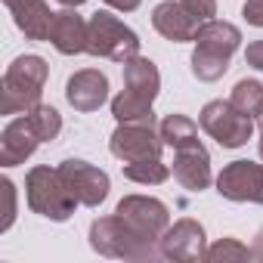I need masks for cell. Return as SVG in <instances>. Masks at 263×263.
Masks as SVG:
<instances>
[{"label": "cell", "mask_w": 263, "mask_h": 263, "mask_svg": "<svg viewBox=\"0 0 263 263\" xmlns=\"http://www.w3.org/2000/svg\"><path fill=\"white\" fill-rule=\"evenodd\" d=\"M241 34L229 22H204L195 34L192 53V74L201 81H217L229 68V56L235 53Z\"/></svg>", "instance_id": "1"}, {"label": "cell", "mask_w": 263, "mask_h": 263, "mask_svg": "<svg viewBox=\"0 0 263 263\" xmlns=\"http://www.w3.org/2000/svg\"><path fill=\"white\" fill-rule=\"evenodd\" d=\"M28 201L34 211H41L44 217L53 220H65L71 214V208L78 204V195L71 192L68 180L62 177V171H50V167H37L28 177Z\"/></svg>", "instance_id": "2"}, {"label": "cell", "mask_w": 263, "mask_h": 263, "mask_svg": "<svg viewBox=\"0 0 263 263\" xmlns=\"http://www.w3.org/2000/svg\"><path fill=\"white\" fill-rule=\"evenodd\" d=\"M87 50L96 53V56H108V59L127 62V59L137 56L140 41H137V34L130 28H124L115 16L96 13L90 19V25H87Z\"/></svg>", "instance_id": "3"}, {"label": "cell", "mask_w": 263, "mask_h": 263, "mask_svg": "<svg viewBox=\"0 0 263 263\" xmlns=\"http://www.w3.org/2000/svg\"><path fill=\"white\" fill-rule=\"evenodd\" d=\"M47 81V65L37 56H22L7 71V90H4V111L13 115L16 108H28L41 99V87Z\"/></svg>", "instance_id": "4"}, {"label": "cell", "mask_w": 263, "mask_h": 263, "mask_svg": "<svg viewBox=\"0 0 263 263\" xmlns=\"http://www.w3.org/2000/svg\"><path fill=\"white\" fill-rule=\"evenodd\" d=\"M201 127L226 149H238L251 137V118L232 102H208L201 111Z\"/></svg>", "instance_id": "5"}, {"label": "cell", "mask_w": 263, "mask_h": 263, "mask_svg": "<svg viewBox=\"0 0 263 263\" xmlns=\"http://www.w3.org/2000/svg\"><path fill=\"white\" fill-rule=\"evenodd\" d=\"M118 217L127 223L130 232H137L140 238H155L164 226H167V208L155 198H140V195H130L118 204Z\"/></svg>", "instance_id": "6"}, {"label": "cell", "mask_w": 263, "mask_h": 263, "mask_svg": "<svg viewBox=\"0 0 263 263\" xmlns=\"http://www.w3.org/2000/svg\"><path fill=\"white\" fill-rule=\"evenodd\" d=\"M220 195L232 198V201H260L263 204V167L251 164V161H232L220 180Z\"/></svg>", "instance_id": "7"}, {"label": "cell", "mask_w": 263, "mask_h": 263, "mask_svg": "<svg viewBox=\"0 0 263 263\" xmlns=\"http://www.w3.org/2000/svg\"><path fill=\"white\" fill-rule=\"evenodd\" d=\"M59 171L68 180V186H71V192L78 195L81 204H99L108 195V177L99 167H93L87 161H65Z\"/></svg>", "instance_id": "8"}, {"label": "cell", "mask_w": 263, "mask_h": 263, "mask_svg": "<svg viewBox=\"0 0 263 263\" xmlns=\"http://www.w3.org/2000/svg\"><path fill=\"white\" fill-rule=\"evenodd\" d=\"M111 152L124 161H143V158H158L161 143L152 137V127L143 124H124L111 137Z\"/></svg>", "instance_id": "9"}, {"label": "cell", "mask_w": 263, "mask_h": 263, "mask_svg": "<svg viewBox=\"0 0 263 263\" xmlns=\"http://www.w3.org/2000/svg\"><path fill=\"white\" fill-rule=\"evenodd\" d=\"M152 22H155V28H158L167 41H177V44L195 41V34H198V22L183 10V4H174V0H167V4H161V7L155 10Z\"/></svg>", "instance_id": "10"}, {"label": "cell", "mask_w": 263, "mask_h": 263, "mask_svg": "<svg viewBox=\"0 0 263 263\" xmlns=\"http://www.w3.org/2000/svg\"><path fill=\"white\" fill-rule=\"evenodd\" d=\"M108 96V81L99 71H78L68 81V102L81 111H93L105 102Z\"/></svg>", "instance_id": "11"}, {"label": "cell", "mask_w": 263, "mask_h": 263, "mask_svg": "<svg viewBox=\"0 0 263 263\" xmlns=\"http://www.w3.org/2000/svg\"><path fill=\"white\" fill-rule=\"evenodd\" d=\"M174 177H177L186 189L201 192V189L211 183V167H208V152H204V146L180 149L177 164H174Z\"/></svg>", "instance_id": "12"}, {"label": "cell", "mask_w": 263, "mask_h": 263, "mask_svg": "<svg viewBox=\"0 0 263 263\" xmlns=\"http://www.w3.org/2000/svg\"><path fill=\"white\" fill-rule=\"evenodd\" d=\"M50 41L65 56L81 53V50H87V25L74 13H56L53 16V28H50Z\"/></svg>", "instance_id": "13"}, {"label": "cell", "mask_w": 263, "mask_h": 263, "mask_svg": "<svg viewBox=\"0 0 263 263\" xmlns=\"http://www.w3.org/2000/svg\"><path fill=\"white\" fill-rule=\"evenodd\" d=\"M37 143H41V137H37V130L31 127L28 115L13 121L7 127V134H4V164H16V161L28 158Z\"/></svg>", "instance_id": "14"}, {"label": "cell", "mask_w": 263, "mask_h": 263, "mask_svg": "<svg viewBox=\"0 0 263 263\" xmlns=\"http://www.w3.org/2000/svg\"><path fill=\"white\" fill-rule=\"evenodd\" d=\"M124 84H127V93L137 96V99H146L152 102L155 93H158V71L149 59H127L124 62Z\"/></svg>", "instance_id": "15"}, {"label": "cell", "mask_w": 263, "mask_h": 263, "mask_svg": "<svg viewBox=\"0 0 263 263\" xmlns=\"http://www.w3.org/2000/svg\"><path fill=\"white\" fill-rule=\"evenodd\" d=\"M201 245H204V232L198 223L192 220H183L177 223L167 238H164V254L167 257H198L201 254Z\"/></svg>", "instance_id": "16"}, {"label": "cell", "mask_w": 263, "mask_h": 263, "mask_svg": "<svg viewBox=\"0 0 263 263\" xmlns=\"http://www.w3.org/2000/svg\"><path fill=\"white\" fill-rule=\"evenodd\" d=\"M111 111L121 124H143V127H152L155 124V115H152V102L146 99H137V96H130L127 90L111 102Z\"/></svg>", "instance_id": "17"}, {"label": "cell", "mask_w": 263, "mask_h": 263, "mask_svg": "<svg viewBox=\"0 0 263 263\" xmlns=\"http://www.w3.org/2000/svg\"><path fill=\"white\" fill-rule=\"evenodd\" d=\"M161 140H164L167 146H174L177 152H180V149H195V146H201V143H198L195 124H192L189 118H183V115L164 118V124H161Z\"/></svg>", "instance_id": "18"}, {"label": "cell", "mask_w": 263, "mask_h": 263, "mask_svg": "<svg viewBox=\"0 0 263 263\" xmlns=\"http://www.w3.org/2000/svg\"><path fill=\"white\" fill-rule=\"evenodd\" d=\"M229 102H232L238 111H245L248 118H251V115H263V87H260L257 81H238Z\"/></svg>", "instance_id": "19"}, {"label": "cell", "mask_w": 263, "mask_h": 263, "mask_svg": "<svg viewBox=\"0 0 263 263\" xmlns=\"http://www.w3.org/2000/svg\"><path fill=\"white\" fill-rule=\"evenodd\" d=\"M124 177L137 180V183H161V180H167V167H164L158 158L127 161V164H124Z\"/></svg>", "instance_id": "20"}, {"label": "cell", "mask_w": 263, "mask_h": 263, "mask_svg": "<svg viewBox=\"0 0 263 263\" xmlns=\"http://www.w3.org/2000/svg\"><path fill=\"white\" fill-rule=\"evenodd\" d=\"M28 121H31V127L37 130V137H41V140H53V137L59 134V127H62L59 111H56V108H47V105L34 108V111L28 115Z\"/></svg>", "instance_id": "21"}, {"label": "cell", "mask_w": 263, "mask_h": 263, "mask_svg": "<svg viewBox=\"0 0 263 263\" xmlns=\"http://www.w3.org/2000/svg\"><path fill=\"white\" fill-rule=\"evenodd\" d=\"M183 10L195 19V22H211V16L217 13V4L214 0H180Z\"/></svg>", "instance_id": "22"}, {"label": "cell", "mask_w": 263, "mask_h": 263, "mask_svg": "<svg viewBox=\"0 0 263 263\" xmlns=\"http://www.w3.org/2000/svg\"><path fill=\"white\" fill-rule=\"evenodd\" d=\"M245 19L251 25L263 28V0H248V4H245Z\"/></svg>", "instance_id": "23"}, {"label": "cell", "mask_w": 263, "mask_h": 263, "mask_svg": "<svg viewBox=\"0 0 263 263\" xmlns=\"http://www.w3.org/2000/svg\"><path fill=\"white\" fill-rule=\"evenodd\" d=\"M232 254H235V257H245L248 251H245V248H238V245H232V241H226V245H217L208 257H211V260H217V257H232Z\"/></svg>", "instance_id": "24"}, {"label": "cell", "mask_w": 263, "mask_h": 263, "mask_svg": "<svg viewBox=\"0 0 263 263\" xmlns=\"http://www.w3.org/2000/svg\"><path fill=\"white\" fill-rule=\"evenodd\" d=\"M245 56H248V65H254V68H260V71H263V41L251 44Z\"/></svg>", "instance_id": "25"}, {"label": "cell", "mask_w": 263, "mask_h": 263, "mask_svg": "<svg viewBox=\"0 0 263 263\" xmlns=\"http://www.w3.org/2000/svg\"><path fill=\"white\" fill-rule=\"evenodd\" d=\"M108 7H115V10H137L140 7V0H105Z\"/></svg>", "instance_id": "26"}, {"label": "cell", "mask_w": 263, "mask_h": 263, "mask_svg": "<svg viewBox=\"0 0 263 263\" xmlns=\"http://www.w3.org/2000/svg\"><path fill=\"white\" fill-rule=\"evenodd\" d=\"M59 4H65V7H78V4H84V0H59Z\"/></svg>", "instance_id": "27"}, {"label": "cell", "mask_w": 263, "mask_h": 263, "mask_svg": "<svg viewBox=\"0 0 263 263\" xmlns=\"http://www.w3.org/2000/svg\"><path fill=\"white\" fill-rule=\"evenodd\" d=\"M260 155H263V140H260Z\"/></svg>", "instance_id": "28"}, {"label": "cell", "mask_w": 263, "mask_h": 263, "mask_svg": "<svg viewBox=\"0 0 263 263\" xmlns=\"http://www.w3.org/2000/svg\"><path fill=\"white\" fill-rule=\"evenodd\" d=\"M260 121H263V118H260Z\"/></svg>", "instance_id": "29"}]
</instances>
